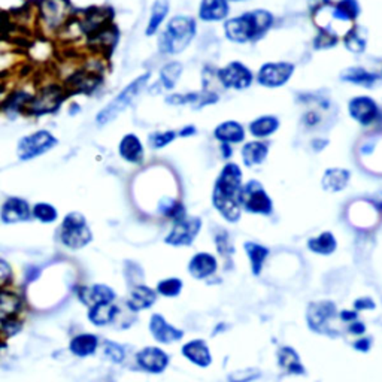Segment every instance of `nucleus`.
<instances>
[{"label": "nucleus", "mask_w": 382, "mask_h": 382, "mask_svg": "<svg viewBox=\"0 0 382 382\" xmlns=\"http://www.w3.org/2000/svg\"><path fill=\"white\" fill-rule=\"evenodd\" d=\"M197 129L194 126H187V127H183L181 130H179V136L183 138H187V136H193V134H196Z\"/></svg>", "instance_id": "nucleus-52"}, {"label": "nucleus", "mask_w": 382, "mask_h": 382, "mask_svg": "<svg viewBox=\"0 0 382 382\" xmlns=\"http://www.w3.org/2000/svg\"><path fill=\"white\" fill-rule=\"evenodd\" d=\"M341 80L354 85L370 88L379 80V76L374 72L363 69V67H348L341 73Z\"/></svg>", "instance_id": "nucleus-34"}, {"label": "nucleus", "mask_w": 382, "mask_h": 382, "mask_svg": "<svg viewBox=\"0 0 382 382\" xmlns=\"http://www.w3.org/2000/svg\"><path fill=\"white\" fill-rule=\"evenodd\" d=\"M239 204L248 212L262 213V215H271L274 205L272 199L267 196L263 185L251 179L239 191Z\"/></svg>", "instance_id": "nucleus-9"}, {"label": "nucleus", "mask_w": 382, "mask_h": 382, "mask_svg": "<svg viewBox=\"0 0 382 382\" xmlns=\"http://www.w3.org/2000/svg\"><path fill=\"white\" fill-rule=\"evenodd\" d=\"M369 345H370L369 339H362V341H358V342L354 344V346L357 348V350H360V351H367Z\"/></svg>", "instance_id": "nucleus-54"}, {"label": "nucleus", "mask_w": 382, "mask_h": 382, "mask_svg": "<svg viewBox=\"0 0 382 382\" xmlns=\"http://www.w3.org/2000/svg\"><path fill=\"white\" fill-rule=\"evenodd\" d=\"M134 362L143 372L162 374L169 366V355L159 346H145L134 355Z\"/></svg>", "instance_id": "nucleus-16"}, {"label": "nucleus", "mask_w": 382, "mask_h": 382, "mask_svg": "<svg viewBox=\"0 0 382 382\" xmlns=\"http://www.w3.org/2000/svg\"><path fill=\"white\" fill-rule=\"evenodd\" d=\"M183 69H184V67L179 62L166 63L160 69L159 83L155 84V87L159 88L157 92H160V90H172V88H175L178 80L183 75Z\"/></svg>", "instance_id": "nucleus-35"}, {"label": "nucleus", "mask_w": 382, "mask_h": 382, "mask_svg": "<svg viewBox=\"0 0 382 382\" xmlns=\"http://www.w3.org/2000/svg\"><path fill=\"white\" fill-rule=\"evenodd\" d=\"M26 309V302L17 290L13 287L0 288V332L6 324L21 318Z\"/></svg>", "instance_id": "nucleus-11"}, {"label": "nucleus", "mask_w": 382, "mask_h": 382, "mask_svg": "<svg viewBox=\"0 0 382 382\" xmlns=\"http://www.w3.org/2000/svg\"><path fill=\"white\" fill-rule=\"evenodd\" d=\"M178 136L175 130H157L150 133L148 136V147L151 150H162L171 145Z\"/></svg>", "instance_id": "nucleus-45"}, {"label": "nucleus", "mask_w": 382, "mask_h": 382, "mask_svg": "<svg viewBox=\"0 0 382 382\" xmlns=\"http://www.w3.org/2000/svg\"><path fill=\"white\" fill-rule=\"evenodd\" d=\"M293 73H295L293 63L288 62L264 63L257 73V83L269 88L283 87L290 81V78L293 76Z\"/></svg>", "instance_id": "nucleus-12"}, {"label": "nucleus", "mask_w": 382, "mask_h": 382, "mask_svg": "<svg viewBox=\"0 0 382 382\" xmlns=\"http://www.w3.org/2000/svg\"><path fill=\"white\" fill-rule=\"evenodd\" d=\"M183 290V281L178 278H167L157 284V293L164 297H176Z\"/></svg>", "instance_id": "nucleus-46"}, {"label": "nucleus", "mask_w": 382, "mask_h": 382, "mask_svg": "<svg viewBox=\"0 0 382 382\" xmlns=\"http://www.w3.org/2000/svg\"><path fill=\"white\" fill-rule=\"evenodd\" d=\"M272 24L274 15L269 10L254 9L226 21L224 33L229 41L245 43L264 36V33L272 27Z\"/></svg>", "instance_id": "nucleus-2"}, {"label": "nucleus", "mask_w": 382, "mask_h": 382, "mask_svg": "<svg viewBox=\"0 0 382 382\" xmlns=\"http://www.w3.org/2000/svg\"><path fill=\"white\" fill-rule=\"evenodd\" d=\"M308 246H309V250L313 253L327 255L336 250L338 243H336L334 236L330 232H324L323 234L318 236V238H312L308 242Z\"/></svg>", "instance_id": "nucleus-42"}, {"label": "nucleus", "mask_w": 382, "mask_h": 382, "mask_svg": "<svg viewBox=\"0 0 382 382\" xmlns=\"http://www.w3.org/2000/svg\"><path fill=\"white\" fill-rule=\"evenodd\" d=\"M157 211H159L160 215L174 220V222L187 215L185 206L181 204V201L175 200L172 197H163L159 201V205H157Z\"/></svg>", "instance_id": "nucleus-39"}, {"label": "nucleus", "mask_w": 382, "mask_h": 382, "mask_svg": "<svg viewBox=\"0 0 382 382\" xmlns=\"http://www.w3.org/2000/svg\"><path fill=\"white\" fill-rule=\"evenodd\" d=\"M31 220V205L26 199L9 196L0 206V221L6 226L10 224L27 222Z\"/></svg>", "instance_id": "nucleus-15"}, {"label": "nucleus", "mask_w": 382, "mask_h": 382, "mask_svg": "<svg viewBox=\"0 0 382 382\" xmlns=\"http://www.w3.org/2000/svg\"><path fill=\"white\" fill-rule=\"evenodd\" d=\"M59 218V209L48 201H36L35 205H31V220H36L41 224H54Z\"/></svg>", "instance_id": "nucleus-38"}, {"label": "nucleus", "mask_w": 382, "mask_h": 382, "mask_svg": "<svg viewBox=\"0 0 382 382\" xmlns=\"http://www.w3.org/2000/svg\"><path fill=\"white\" fill-rule=\"evenodd\" d=\"M14 283V269L8 260L0 257V288L10 287Z\"/></svg>", "instance_id": "nucleus-48"}, {"label": "nucleus", "mask_w": 382, "mask_h": 382, "mask_svg": "<svg viewBox=\"0 0 382 382\" xmlns=\"http://www.w3.org/2000/svg\"><path fill=\"white\" fill-rule=\"evenodd\" d=\"M150 332L153 338L160 344H172L179 339H183L184 332L174 327L172 324L166 321V318L160 313H153L150 320Z\"/></svg>", "instance_id": "nucleus-22"}, {"label": "nucleus", "mask_w": 382, "mask_h": 382, "mask_svg": "<svg viewBox=\"0 0 382 382\" xmlns=\"http://www.w3.org/2000/svg\"><path fill=\"white\" fill-rule=\"evenodd\" d=\"M100 346H102V351H104V355H105L106 360H109L111 363H114V365L125 363L126 348L122 346L121 344H118L115 341H111V339H105Z\"/></svg>", "instance_id": "nucleus-44"}, {"label": "nucleus", "mask_w": 382, "mask_h": 382, "mask_svg": "<svg viewBox=\"0 0 382 382\" xmlns=\"http://www.w3.org/2000/svg\"><path fill=\"white\" fill-rule=\"evenodd\" d=\"M42 275V267L39 264H27L24 267V275H22V279H24L26 284H33L41 278Z\"/></svg>", "instance_id": "nucleus-49"}, {"label": "nucleus", "mask_w": 382, "mask_h": 382, "mask_svg": "<svg viewBox=\"0 0 382 382\" xmlns=\"http://www.w3.org/2000/svg\"><path fill=\"white\" fill-rule=\"evenodd\" d=\"M242 162L246 167L262 164L269 154V143L263 141H254L245 143L242 147Z\"/></svg>", "instance_id": "nucleus-28"}, {"label": "nucleus", "mask_w": 382, "mask_h": 382, "mask_svg": "<svg viewBox=\"0 0 382 382\" xmlns=\"http://www.w3.org/2000/svg\"><path fill=\"white\" fill-rule=\"evenodd\" d=\"M303 122H305L308 127H316L320 122V115L317 114L316 111H309V112H306L305 115H303Z\"/></svg>", "instance_id": "nucleus-50"}, {"label": "nucleus", "mask_w": 382, "mask_h": 382, "mask_svg": "<svg viewBox=\"0 0 382 382\" xmlns=\"http://www.w3.org/2000/svg\"><path fill=\"white\" fill-rule=\"evenodd\" d=\"M73 17L69 0H38L36 24L45 36H59Z\"/></svg>", "instance_id": "nucleus-4"}, {"label": "nucleus", "mask_w": 382, "mask_h": 382, "mask_svg": "<svg viewBox=\"0 0 382 382\" xmlns=\"http://www.w3.org/2000/svg\"><path fill=\"white\" fill-rule=\"evenodd\" d=\"M67 90L63 84L47 83L38 87L33 93L24 114L30 117H43L57 112L67 97Z\"/></svg>", "instance_id": "nucleus-7"}, {"label": "nucleus", "mask_w": 382, "mask_h": 382, "mask_svg": "<svg viewBox=\"0 0 382 382\" xmlns=\"http://www.w3.org/2000/svg\"><path fill=\"white\" fill-rule=\"evenodd\" d=\"M218 102L217 93L211 92L208 88H204L201 92H191V93H175L166 97V104L174 106H184V105H193L194 108H204L206 105H212Z\"/></svg>", "instance_id": "nucleus-21"}, {"label": "nucleus", "mask_w": 382, "mask_h": 382, "mask_svg": "<svg viewBox=\"0 0 382 382\" xmlns=\"http://www.w3.org/2000/svg\"><path fill=\"white\" fill-rule=\"evenodd\" d=\"M100 345H102V339L99 334L93 332H83L72 336L67 350L76 358H88L99 351Z\"/></svg>", "instance_id": "nucleus-18"}, {"label": "nucleus", "mask_w": 382, "mask_h": 382, "mask_svg": "<svg viewBox=\"0 0 382 382\" xmlns=\"http://www.w3.org/2000/svg\"><path fill=\"white\" fill-rule=\"evenodd\" d=\"M334 316V305L330 302H320V303H312L309 306L308 312V321L311 327L320 332V333H327L329 329V321Z\"/></svg>", "instance_id": "nucleus-24"}, {"label": "nucleus", "mask_w": 382, "mask_h": 382, "mask_svg": "<svg viewBox=\"0 0 382 382\" xmlns=\"http://www.w3.org/2000/svg\"><path fill=\"white\" fill-rule=\"evenodd\" d=\"M167 14H169V3H167V0H155L150 10V18L147 27H145V35H157L162 29Z\"/></svg>", "instance_id": "nucleus-30"}, {"label": "nucleus", "mask_w": 382, "mask_h": 382, "mask_svg": "<svg viewBox=\"0 0 382 382\" xmlns=\"http://www.w3.org/2000/svg\"><path fill=\"white\" fill-rule=\"evenodd\" d=\"M118 38H120V33L117 27L112 24V22H109V24H106L97 33H94V35L88 39V42L92 43L97 51H108L115 47Z\"/></svg>", "instance_id": "nucleus-29"}, {"label": "nucleus", "mask_w": 382, "mask_h": 382, "mask_svg": "<svg viewBox=\"0 0 382 382\" xmlns=\"http://www.w3.org/2000/svg\"><path fill=\"white\" fill-rule=\"evenodd\" d=\"M157 300V291L145 284L134 285L126 299V306L130 312H141L150 309Z\"/></svg>", "instance_id": "nucleus-23"}, {"label": "nucleus", "mask_w": 382, "mask_h": 382, "mask_svg": "<svg viewBox=\"0 0 382 382\" xmlns=\"http://www.w3.org/2000/svg\"><path fill=\"white\" fill-rule=\"evenodd\" d=\"M350 117L362 126H372L382 120V111L376 100L369 96L353 97L348 104Z\"/></svg>", "instance_id": "nucleus-10"}, {"label": "nucleus", "mask_w": 382, "mask_h": 382, "mask_svg": "<svg viewBox=\"0 0 382 382\" xmlns=\"http://www.w3.org/2000/svg\"><path fill=\"white\" fill-rule=\"evenodd\" d=\"M201 227V220L197 217H188L178 220L174 222L171 233L166 236V243L169 245H190L194 241Z\"/></svg>", "instance_id": "nucleus-17"}, {"label": "nucleus", "mask_w": 382, "mask_h": 382, "mask_svg": "<svg viewBox=\"0 0 382 382\" xmlns=\"http://www.w3.org/2000/svg\"><path fill=\"white\" fill-rule=\"evenodd\" d=\"M59 242L69 251H81L93 242V232L81 212H67L60 221Z\"/></svg>", "instance_id": "nucleus-6"}, {"label": "nucleus", "mask_w": 382, "mask_h": 382, "mask_svg": "<svg viewBox=\"0 0 382 382\" xmlns=\"http://www.w3.org/2000/svg\"><path fill=\"white\" fill-rule=\"evenodd\" d=\"M213 136L221 143H241L245 139V129L238 121H224L217 126Z\"/></svg>", "instance_id": "nucleus-27"}, {"label": "nucleus", "mask_w": 382, "mask_h": 382, "mask_svg": "<svg viewBox=\"0 0 382 382\" xmlns=\"http://www.w3.org/2000/svg\"><path fill=\"white\" fill-rule=\"evenodd\" d=\"M344 45L348 51H351L354 54L363 52L366 50V45H367L366 31L358 26L351 27L350 30L346 31V35L344 36Z\"/></svg>", "instance_id": "nucleus-40"}, {"label": "nucleus", "mask_w": 382, "mask_h": 382, "mask_svg": "<svg viewBox=\"0 0 382 382\" xmlns=\"http://www.w3.org/2000/svg\"><path fill=\"white\" fill-rule=\"evenodd\" d=\"M218 80L226 88L245 90L253 84L254 75L248 66L241 62H232L218 71Z\"/></svg>", "instance_id": "nucleus-13"}, {"label": "nucleus", "mask_w": 382, "mask_h": 382, "mask_svg": "<svg viewBox=\"0 0 382 382\" xmlns=\"http://www.w3.org/2000/svg\"><path fill=\"white\" fill-rule=\"evenodd\" d=\"M31 2H38V0H31Z\"/></svg>", "instance_id": "nucleus-59"}, {"label": "nucleus", "mask_w": 382, "mask_h": 382, "mask_svg": "<svg viewBox=\"0 0 382 382\" xmlns=\"http://www.w3.org/2000/svg\"><path fill=\"white\" fill-rule=\"evenodd\" d=\"M365 330H366V327L362 323H353L351 327H350V332L354 334H363Z\"/></svg>", "instance_id": "nucleus-53"}, {"label": "nucleus", "mask_w": 382, "mask_h": 382, "mask_svg": "<svg viewBox=\"0 0 382 382\" xmlns=\"http://www.w3.org/2000/svg\"><path fill=\"white\" fill-rule=\"evenodd\" d=\"M183 354L190 362L206 367L211 365V353L204 341H191L183 346Z\"/></svg>", "instance_id": "nucleus-33"}, {"label": "nucleus", "mask_w": 382, "mask_h": 382, "mask_svg": "<svg viewBox=\"0 0 382 382\" xmlns=\"http://www.w3.org/2000/svg\"><path fill=\"white\" fill-rule=\"evenodd\" d=\"M245 250L246 254L251 258V266H253V272L254 275H258L262 272L263 262L266 260V257L269 255V250L264 248V246L254 243V242H246L245 243Z\"/></svg>", "instance_id": "nucleus-43"}, {"label": "nucleus", "mask_w": 382, "mask_h": 382, "mask_svg": "<svg viewBox=\"0 0 382 382\" xmlns=\"http://www.w3.org/2000/svg\"><path fill=\"white\" fill-rule=\"evenodd\" d=\"M151 73L145 72L142 75H139L138 78H134V80L127 84L125 88L121 90V92L111 100L109 104H106L102 109H100L96 114V125L104 127L111 125L112 121H115L122 112H125L134 100H136L145 88L148 87Z\"/></svg>", "instance_id": "nucleus-5"}, {"label": "nucleus", "mask_w": 382, "mask_h": 382, "mask_svg": "<svg viewBox=\"0 0 382 382\" xmlns=\"http://www.w3.org/2000/svg\"><path fill=\"white\" fill-rule=\"evenodd\" d=\"M221 153H222L224 159H229L233 151H232V147L229 143H221Z\"/></svg>", "instance_id": "nucleus-55"}, {"label": "nucleus", "mask_w": 382, "mask_h": 382, "mask_svg": "<svg viewBox=\"0 0 382 382\" xmlns=\"http://www.w3.org/2000/svg\"><path fill=\"white\" fill-rule=\"evenodd\" d=\"M338 42V33L333 31L332 29H320L318 36L313 39V47H316V50H327L336 47Z\"/></svg>", "instance_id": "nucleus-47"}, {"label": "nucleus", "mask_w": 382, "mask_h": 382, "mask_svg": "<svg viewBox=\"0 0 382 382\" xmlns=\"http://www.w3.org/2000/svg\"><path fill=\"white\" fill-rule=\"evenodd\" d=\"M121 313V308L115 302L112 303H97V305L90 306L87 311L88 323L94 325V327H108V325L114 324Z\"/></svg>", "instance_id": "nucleus-20"}, {"label": "nucleus", "mask_w": 382, "mask_h": 382, "mask_svg": "<svg viewBox=\"0 0 382 382\" xmlns=\"http://www.w3.org/2000/svg\"><path fill=\"white\" fill-rule=\"evenodd\" d=\"M242 188V171L236 163H227L217 179L212 193V204L230 222L241 217L239 191Z\"/></svg>", "instance_id": "nucleus-1"}, {"label": "nucleus", "mask_w": 382, "mask_h": 382, "mask_svg": "<svg viewBox=\"0 0 382 382\" xmlns=\"http://www.w3.org/2000/svg\"><path fill=\"white\" fill-rule=\"evenodd\" d=\"M73 293L76 299L87 308L97 305V303H112L117 300L115 290L102 283H96L92 285H76L73 288Z\"/></svg>", "instance_id": "nucleus-14"}, {"label": "nucleus", "mask_w": 382, "mask_h": 382, "mask_svg": "<svg viewBox=\"0 0 382 382\" xmlns=\"http://www.w3.org/2000/svg\"><path fill=\"white\" fill-rule=\"evenodd\" d=\"M229 13V0H201L199 6V18L206 22L222 21Z\"/></svg>", "instance_id": "nucleus-25"}, {"label": "nucleus", "mask_w": 382, "mask_h": 382, "mask_svg": "<svg viewBox=\"0 0 382 382\" xmlns=\"http://www.w3.org/2000/svg\"><path fill=\"white\" fill-rule=\"evenodd\" d=\"M80 112H81V108H80V105H78L76 102H73V104H71V106H69V115H76V114H80Z\"/></svg>", "instance_id": "nucleus-57"}, {"label": "nucleus", "mask_w": 382, "mask_h": 382, "mask_svg": "<svg viewBox=\"0 0 382 382\" xmlns=\"http://www.w3.org/2000/svg\"><path fill=\"white\" fill-rule=\"evenodd\" d=\"M197 24L194 18L188 15H176L169 20L157 39L159 51L166 55L183 52L194 39Z\"/></svg>", "instance_id": "nucleus-3"}, {"label": "nucleus", "mask_w": 382, "mask_h": 382, "mask_svg": "<svg viewBox=\"0 0 382 382\" xmlns=\"http://www.w3.org/2000/svg\"><path fill=\"white\" fill-rule=\"evenodd\" d=\"M279 129V120L275 115H262L250 125V132L254 138H269Z\"/></svg>", "instance_id": "nucleus-36"}, {"label": "nucleus", "mask_w": 382, "mask_h": 382, "mask_svg": "<svg viewBox=\"0 0 382 382\" xmlns=\"http://www.w3.org/2000/svg\"><path fill=\"white\" fill-rule=\"evenodd\" d=\"M348 181H350V172L346 169H329L323 176V187L325 191H330V193H338L342 191Z\"/></svg>", "instance_id": "nucleus-37"}, {"label": "nucleus", "mask_w": 382, "mask_h": 382, "mask_svg": "<svg viewBox=\"0 0 382 382\" xmlns=\"http://www.w3.org/2000/svg\"><path fill=\"white\" fill-rule=\"evenodd\" d=\"M357 316H355V312H348V311H345V312H342L341 313V318L344 320V321H353L354 318H355Z\"/></svg>", "instance_id": "nucleus-56"}, {"label": "nucleus", "mask_w": 382, "mask_h": 382, "mask_svg": "<svg viewBox=\"0 0 382 382\" xmlns=\"http://www.w3.org/2000/svg\"><path fill=\"white\" fill-rule=\"evenodd\" d=\"M33 93H35V92H29L27 88L14 90V92H10L5 97L3 111L8 112L9 115H15V114H20V112H24V109L29 105Z\"/></svg>", "instance_id": "nucleus-31"}, {"label": "nucleus", "mask_w": 382, "mask_h": 382, "mask_svg": "<svg viewBox=\"0 0 382 382\" xmlns=\"http://www.w3.org/2000/svg\"><path fill=\"white\" fill-rule=\"evenodd\" d=\"M118 155L129 164H142L145 160V147L138 134L127 133L118 142Z\"/></svg>", "instance_id": "nucleus-19"}, {"label": "nucleus", "mask_w": 382, "mask_h": 382, "mask_svg": "<svg viewBox=\"0 0 382 382\" xmlns=\"http://www.w3.org/2000/svg\"><path fill=\"white\" fill-rule=\"evenodd\" d=\"M327 13L330 20H338L341 22H353L360 15V5L357 0H339L338 3H330Z\"/></svg>", "instance_id": "nucleus-26"}, {"label": "nucleus", "mask_w": 382, "mask_h": 382, "mask_svg": "<svg viewBox=\"0 0 382 382\" xmlns=\"http://www.w3.org/2000/svg\"><path fill=\"white\" fill-rule=\"evenodd\" d=\"M279 366H283L287 372L290 374H303L305 369H303L299 355L295 350H291L290 346H283L279 350Z\"/></svg>", "instance_id": "nucleus-41"}, {"label": "nucleus", "mask_w": 382, "mask_h": 382, "mask_svg": "<svg viewBox=\"0 0 382 382\" xmlns=\"http://www.w3.org/2000/svg\"><path fill=\"white\" fill-rule=\"evenodd\" d=\"M230 2H236V3H238V2H246V0H230Z\"/></svg>", "instance_id": "nucleus-58"}, {"label": "nucleus", "mask_w": 382, "mask_h": 382, "mask_svg": "<svg viewBox=\"0 0 382 382\" xmlns=\"http://www.w3.org/2000/svg\"><path fill=\"white\" fill-rule=\"evenodd\" d=\"M355 308L357 309H360V308H365V309L370 308V309H372V308H375V303L370 299H360V300L355 302Z\"/></svg>", "instance_id": "nucleus-51"}, {"label": "nucleus", "mask_w": 382, "mask_h": 382, "mask_svg": "<svg viewBox=\"0 0 382 382\" xmlns=\"http://www.w3.org/2000/svg\"><path fill=\"white\" fill-rule=\"evenodd\" d=\"M188 271L194 278H206L217 271V260L211 254L200 253L190 262Z\"/></svg>", "instance_id": "nucleus-32"}, {"label": "nucleus", "mask_w": 382, "mask_h": 382, "mask_svg": "<svg viewBox=\"0 0 382 382\" xmlns=\"http://www.w3.org/2000/svg\"><path fill=\"white\" fill-rule=\"evenodd\" d=\"M59 145V139L47 129H39L21 136L17 142V155L21 162H31L51 153Z\"/></svg>", "instance_id": "nucleus-8"}]
</instances>
